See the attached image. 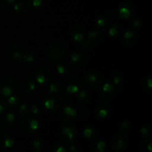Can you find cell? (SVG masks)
Returning <instances> with one entry per match:
<instances>
[{
    "label": "cell",
    "instance_id": "41",
    "mask_svg": "<svg viewBox=\"0 0 152 152\" xmlns=\"http://www.w3.org/2000/svg\"><path fill=\"white\" fill-rule=\"evenodd\" d=\"M33 146L37 149V152H43L41 150V148H40V146H41V141L39 140H36L34 141V142H33Z\"/></svg>",
    "mask_w": 152,
    "mask_h": 152
},
{
    "label": "cell",
    "instance_id": "10",
    "mask_svg": "<svg viewBox=\"0 0 152 152\" xmlns=\"http://www.w3.org/2000/svg\"><path fill=\"white\" fill-rule=\"evenodd\" d=\"M35 79L36 82L39 84H46L51 80V73L47 68H40L36 73Z\"/></svg>",
    "mask_w": 152,
    "mask_h": 152
},
{
    "label": "cell",
    "instance_id": "18",
    "mask_svg": "<svg viewBox=\"0 0 152 152\" xmlns=\"http://www.w3.org/2000/svg\"><path fill=\"white\" fill-rule=\"evenodd\" d=\"M14 145V140L10 134H4L0 136V146L4 149H9Z\"/></svg>",
    "mask_w": 152,
    "mask_h": 152
},
{
    "label": "cell",
    "instance_id": "33",
    "mask_svg": "<svg viewBox=\"0 0 152 152\" xmlns=\"http://www.w3.org/2000/svg\"><path fill=\"white\" fill-rule=\"evenodd\" d=\"M96 25L100 28H106L107 25H108V21H107L106 18L103 16H99L96 19Z\"/></svg>",
    "mask_w": 152,
    "mask_h": 152
},
{
    "label": "cell",
    "instance_id": "40",
    "mask_svg": "<svg viewBox=\"0 0 152 152\" xmlns=\"http://www.w3.org/2000/svg\"><path fill=\"white\" fill-rule=\"evenodd\" d=\"M34 59H35V57H34V55L33 53H29L23 55V59H25L28 62H32L34 60Z\"/></svg>",
    "mask_w": 152,
    "mask_h": 152
},
{
    "label": "cell",
    "instance_id": "35",
    "mask_svg": "<svg viewBox=\"0 0 152 152\" xmlns=\"http://www.w3.org/2000/svg\"><path fill=\"white\" fill-rule=\"evenodd\" d=\"M13 10L16 12V13H23L26 10V5L22 2H18L14 4L13 6Z\"/></svg>",
    "mask_w": 152,
    "mask_h": 152
},
{
    "label": "cell",
    "instance_id": "21",
    "mask_svg": "<svg viewBox=\"0 0 152 152\" xmlns=\"http://www.w3.org/2000/svg\"><path fill=\"white\" fill-rule=\"evenodd\" d=\"M106 144L102 140H95L91 143V148L94 152H105Z\"/></svg>",
    "mask_w": 152,
    "mask_h": 152
},
{
    "label": "cell",
    "instance_id": "23",
    "mask_svg": "<svg viewBox=\"0 0 152 152\" xmlns=\"http://www.w3.org/2000/svg\"><path fill=\"white\" fill-rule=\"evenodd\" d=\"M123 31V26L120 25H114L108 29V35H109V37H112V38H115V37L121 35Z\"/></svg>",
    "mask_w": 152,
    "mask_h": 152
},
{
    "label": "cell",
    "instance_id": "22",
    "mask_svg": "<svg viewBox=\"0 0 152 152\" xmlns=\"http://www.w3.org/2000/svg\"><path fill=\"white\" fill-rule=\"evenodd\" d=\"M16 120V116L13 113H7L2 118V125L7 129L11 127Z\"/></svg>",
    "mask_w": 152,
    "mask_h": 152
},
{
    "label": "cell",
    "instance_id": "20",
    "mask_svg": "<svg viewBox=\"0 0 152 152\" xmlns=\"http://www.w3.org/2000/svg\"><path fill=\"white\" fill-rule=\"evenodd\" d=\"M142 88L144 92L147 94H152V77L151 74H147L144 77V78L141 82Z\"/></svg>",
    "mask_w": 152,
    "mask_h": 152
},
{
    "label": "cell",
    "instance_id": "9",
    "mask_svg": "<svg viewBox=\"0 0 152 152\" xmlns=\"http://www.w3.org/2000/svg\"><path fill=\"white\" fill-rule=\"evenodd\" d=\"M139 36H138L137 33L134 31H128L124 33L123 35V40H122V43L125 47L131 48L132 46L134 45L137 42Z\"/></svg>",
    "mask_w": 152,
    "mask_h": 152
},
{
    "label": "cell",
    "instance_id": "13",
    "mask_svg": "<svg viewBox=\"0 0 152 152\" xmlns=\"http://www.w3.org/2000/svg\"><path fill=\"white\" fill-rule=\"evenodd\" d=\"M78 112L75 108L71 106L64 107L60 113V117L62 120L65 122H69L74 120L77 117Z\"/></svg>",
    "mask_w": 152,
    "mask_h": 152
},
{
    "label": "cell",
    "instance_id": "31",
    "mask_svg": "<svg viewBox=\"0 0 152 152\" xmlns=\"http://www.w3.org/2000/svg\"><path fill=\"white\" fill-rule=\"evenodd\" d=\"M23 89L26 93L31 94L36 89V84L33 80H28L23 85Z\"/></svg>",
    "mask_w": 152,
    "mask_h": 152
},
{
    "label": "cell",
    "instance_id": "36",
    "mask_svg": "<svg viewBox=\"0 0 152 152\" xmlns=\"http://www.w3.org/2000/svg\"><path fill=\"white\" fill-rule=\"evenodd\" d=\"M18 111L20 114L25 116L29 113V108L25 104H20L18 107Z\"/></svg>",
    "mask_w": 152,
    "mask_h": 152
},
{
    "label": "cell",
    "instance_id": "15",
    "mask_svg": "<svg viewBox=\"0 0 152 152\" xmlns=\"http://www.w3.org/2000/svg\"><path fill=\"white\" fill-rule=\"evenodd\" d=\"M44 106L48 111H56L58 108H59V102L54 96H51V95H48L44 98Z\"/></svg>",
    "mask_w": 152,
    "mask_h": 152
},
{
    "label": "cell",
    "instance_id": "24",
    "mask_svg": "<svg viewBox=\"0 0 152 152\" xmlns=\"http://www.w3.org/2000/svg\"><path fill=\"white\" fill-rule=\"evenodd\" d=\"M77 94H78L77 99L80 103L83 104V105L88 103L91 99V96L86 90H80Z\"/></svg>",
    "mask_w": 152,
    "mask_h": 152
},
{
    "label": "cell",
    "instance_id": "5",
    "mask_svg": "<svg viewBox=\"0 0 152 152\" xmlns=\"http://www.w3.org/2000/svg\"><path fill=\"white\" fill-rule=\"evenodd\" d=\"M129 143V139L127 136L123 133L114 135L110 141L111 148L115 151H123L127 147Z\"/></svg>",
    "mask_w": 152,
    "mask_h": 152
},
{
    "label": "cell",
    "instance_id": "16",
    "mask_svg": "<svg viewBox=\"0 0 152 152\" xmlns=\"http://www.w3.org/2000/svg\"><path fill=\"white\" fill-rule=\"evenodd\" d=\"M111 106L109 104L102 102L96 105L95 108V113L96 115L100 119H105L108 117L110 112H111Z\"/></svg>",
    "mask_w": 152,
    "mask_h": 152
},
{
    "label": "cell",
    "instance_id": "17",
    "mask_svg": "<svg viewBox=\"0 0 152 152\" xmlns=\"http://www.w3.org/2000/svg\"><path fill=\"white\" fill-rule=\"evenodd\" d=\"M8 55L13 60L20 61L23 59V50L18 45H11L8 48Z\"/></svg>",
    "mask_w": 152,
    "mask_h": 152
},
{
    "label": "cell",
    "instance_id": "26",
    "mask_svg": "<svg viewBox=\"0 0 152 152\" xmlns=\"http://www.w3.org/2000/svg\"><path fill=\"white\" fill-rule=\"evenodd\" d=\"M111 80L114 86H119L123 81V74L118 71H114L111 75Z\"/></svg>",
    "mask_w": 152,
    "mask_h": 152
},
{
    "label": "cell",
    "instance_id": "7",
    "mask_svg": "<svg viewBox=\"0 0 152 152\" xmlns=\"http://www.w3.org/2000/svg\"><path fill=\"white\" fill-rule=\"evenodd\" d=\"M117 94V88L114 84L110 83H103L100 91L99 97L104 100H110L115 96Z\"/></svg>",
    "mask_w": 152,
    "mask_h": 152
},
{
    "label": "cell",
    "instance_id": "3",
    "mask_svg": "<svg viewBox=\"0 0 152 152\" xmlns=\"http://www.w3.org/2000/svg\"><path fill=\"white\" fill-rule=\"evenodd\" d=\"M65 54V48L60 42L51 45L46 51V56L52 62H58L63 57Z\"/></svg>",
    "mask_w": 152,
    "mask_h": 152
},
{
    "label": "cell",
    "instance_id": "19",
    "mask_svg": "<svg viewBox=\"0 0 152 152\" xmlns=\"http://www.w3.org/2000/svg\"><path fill=\"white\" fill-rule=\"evenodd\" d=\"M72 36L74 41L80 43H81L86 37L85 31L83 28L80 26H76L73 28Z\"/></svg>",
    "mask_w": 152,
    "mask_h": 152
},
{
    "label": "cell",
    "instance_id": "30",
    "mask_svg": "<svg viewBox=\"0 0 152 152\" xmlns=\"http://www.w3.org/2000/svg\"><path fill=\"white\" fill-rule=\"evenodd\" d=\"M42 0H28L27 7L31 10H36L41 7Z\"/></svg>",
    "mask_w": 152,
    "mask_h": 152
},
{
    "label": "cell",
    "instance_id": "12",
    "mask_svg": "<svg viewBox=\"0 0 152 152\" xmlns=\"http://www.w3.org/2000/svg\"><path fill=\"white\" fill-rule=\"evenodd\" d=\"M87 61V56L83 53H72L70 58V63L73 67L75 68H80L83 66Z\"/></svg>",
    "mask_w": 152,
    "mask_h": 152
},
{
    "label": "cell",
    "instance_id": "42",
    "mask_svg": "<svg viewBox=\"0 0 152 152\" xmlns=\"http://www.w3.org/2000/svg\"><path fill=\"white\" fill-rule=\"evenodd\" d=\"M141 24H142V22H141L140 19H138V18H134L133 20H132V26H133L134 28H140V27L141 26Z\"/></svg>",
    "mask_w": 152,
    "mask_h": 152
},
{
    "label": "cell",
    "instance_id": "37",
    "mask_svg": "<svg viewBox=\"0 0 152 152\" xmlns=\"http://www.w3.org/2000/svg\"><path fill=\"white\" fill-rule=\"evenodd\" d=\"M83 134L86 138H91L95 134L94 129L92 128H86L83 131Z\"/></svg>",
    "mask_w": 152,
    "mask_h": 152
},
{
    "label": "cell",
    "instance_id": "6",
    "mask_svg": "<svg viewBox=\"0 0 152 152\" xmlns=\"http://www.w3.org/2000/svg\"><path fill=\"white\" fill-rule=\"evenodd\" d=\"M60 138L65 144H71L76 140L77 131L71 126H65L60 132Z\"/></svg>",
    "mask_w": 152,
    "mask_h": 152
},
{
    "label": "cell",
    "instance_id": "27",
    "mask_svg": "<svg viewBox=\"0 0 152 152\" xmlns=\"http://www.w3.org/2000/svg\"><path fill=\"white\" fill-rule=\"evenodd\" d=\"M7 105H10V107H17L20 105L21 99L18 95L16 94H12L9 97H7Z\"/></svg>",
    "mask_w": 152,
    "mask_h": 152
},
{
    "label": "cell",
    "instance_id": "47",
    "mask_svg": "<svg viewBox=\"0 0 152 152\" xmlns=\"http://www.w3.org/2000/svg\"><path fill=\"white\" fill-rule=\"evenodd\" d=\"M69 151L70 152H78V148H77V147L75 145L71 144L69 146Z\"/></svg>",
    "mask_w": 152,
    "mask_h": 152
},
{
    "label": "cell",
    "instance_id": "32",
    "mask_svg": "<svg viewBox=\"0 0 152 152\" xmlns=\"http://www.w3.org/2000/svg\"><path fill=\"white\" fill-rule=\"evenodd\" d=\"M140 132L142 134V136L143 137H148L149 135H151V126L149 124H145L141 127Z\"/></svg>",
    "mask_w": 152,
    "mask_h": 152
},
{
    "label": "cell",
    "instance_id": "25",
    "mask_svg": "<svg viewBox=\"0 0 152 152\" xmlns=\"http://www.w3.org/2000/svg\"><path fill=\"white\" fill-rule=\"evenodd\" d=\"M140 151L142 152H152V141L150 138L143 140L140 143Z\"/></svg>",
    "mask_w": 152,
    "mask_h": 152
},
{
    "label": "cell",
    "instance_id": "45",
    "mask_svg": "<svg viewBox=\"0 0 152 152\" xmlns=\"http://www.w3.org/2000/svg\"><path fill=\"white\" fill-rule=\"evenodd\" d=\"M61 101L64 103H67L70 101V96L68 94H63L61 96Z\"/></svg>",
    "mask_w": 152,
    "mask_h": 152
},
{
    "label": "cell",
    "instance_id": "38",
    "mask_svg": "<svg viewBox=\"0 0 152 152\" xmlns=\"http://www.w3.org/2000/svg\"><path fill=\"white\" fill-rule=\"evenodd\" d=\"M7 102L3 99H0V114H3L7 111Z\"/></svg>",
    "mask_w": 152,
    "mask_h": 152
},
{
    "label": "cell",
    "instance_id": "1",
    "mask_svg": "<svg viewBox=\"0 0 152 152\" xmlns=\"http://www.w3.org/2000/svg\"><path fill=\"white\" fill-rule=\"evenodd\" d=\"M105 78L101 73L97 71H91L84 77L83 83L85 87L88 90H96L103 85Z\"/></svg>",
    "mask_w": 152,
    "mask_h": 152
},
{
    "label": "cell",
    "instance_id": "46",
    "mask_svg": "<svg viewBox=\"0 0 152 152\" xmlns=\"http://www.w3.org/2000/svg\"><path fill=\"white\" fill-rule=\"evenodd\" d=\"M117 15V13H116L115 10H109V11L107 13V16H108V18H111V19H114V18H116Z\"/></svg>",
    "mask_w": 152,
    "mask_h": 152
},
{
    "label": "cell",
    "instance_id": "34",
    "mask_svg": "<svg viewBox=\"0 0 152 152\" xmlns=\"http://www.w3.org/2000/svg\"><path fill=\"white\" fill-rule=\"evenodd\" d=\"M56 72L59 74H64L66 73L67 68L65 64L62 63V62H59L58 61L57 63L56 64Z\"/></svg>",
    "mask_w": 152,
    "mask_h": 152
},
{
    "label": "cell",
    "instance_id": "43",
    "mask_svg": "<svg viewBox=\"0 0 152 152\" xmlns=\"http://www.w3.org/2000/svg\"><path fill=\"white\" fill-rule=\"evenodd\" d=\"M39 111L40 108L39 107L38 105H37V104H34V105H33L32 106H31V112L34 114H39Z\"/></svg>",
    "mask_w": 152,
    "mask_h": 152
},
{
    "label": "cell",
    "instance_id": "39",
    "mask_svg": "<svg viewBox=\"0 0 152 152\" xmlns=\"http://www.w3.org/2000/svg\"><path fill=\"white\" fill-rule=\"evenodd\" d=\"M52 151H53V152H66V148H65L63 145L56 144V145H55L53 147Z\"/></svg>",
    "mask_w": 152,
    "mask_h": 152
},
{
    "label": "cell",
    "instance_id": "4",
    "mask_svg": "<svg viewBox=\"0 0 152 152\" xmlns=\"http://www.w3.org/2000/svg\"><path fill=\"white\" fill-rule=\"evenodd\" d=\"M16 84L14 80L9 78L0 80V97L7 98L13 94L16 91Z\"/></svg>",
    "mask_w": 152,
    "mask_h": 152
},
{
    "label": "cell",
    "instance_id": "8",
    "mask_svg": "<svg viewBox=\"0 0 152 152\" xmlns=\"http://www.w3.org/2000/svg\"><path fill=\"white\" fill-rule=\"evenodd\" d=\"M39 126L38 120L32 117H25L21 121L20 127L22 130L25 133H32L37 131Z\"/></svg>",
    "mask_w": 152,
    "mask_h": 152
},
{
    "label": "cell",
    "instance_id": "14",
    "mask_svg": "<svg viewBox=\"0 0 152 152\" xmlns=\"http://www.w3.org/2000/svg\"><path fill=\"white\" fill-rule=\"evenodd\" d=\"M65 90L68 94H75L81 90V83L78 80H68L65 85Z\"/></svg>",
    "mask_w": 152,
    "mask_h": 152
},
{
    "label": "cell",
    "instance_id": "44",
    "mask_svg": "<svg viewBox=\"0 0 152 152\" xmlns=\"http://www.w3.org/2000/svg\"><path fill=\"white\" fill-rule=\"evenodd\" d=\"M15 0H0V4L3 6H9L13 4Z\"/></svg>",
    "mask_w": 152,
    "mask_h": 152
},
{
    "label": "cell",
    "instance_id": "48",
    "mask_svg": "<svg viewBox=\"0 0 152 152\" xmlns=\"http://www.w3.org/2000/svg\"><path fill=\"white\" fill-rule=\"evenodd\" d=\"M1 132H2V125L0 123V134H1Z\"/></svg>",
    "mask_w": 152,
    "mask_h": 152
},
{
    "label": "cell",
    "instance_id": "2",
    "mask_svg": "<svg viewBox=\"0 0 152 152\" xmlns=\"http://www.w3.org/2000/svg\"><path fill=\"white\" fill-rule=\"evenodd\" d=\"M103 39V34L100 31H91L84 40L81 42L83 48H91L100 44Z\"/></svg>",
    "mask_w": 152,
    "mask_h": 152
},
{
    "label": "cell",
    "instance_id": "28",
    "mask_svg": "<svg viewBox=\"0 0 152 152\" xmlns=\"http://www.w3.org/2000/svg\"><path fill=\"white\" fill-rule=\"evenodd\" d=\"M119 128H120V133H123L124 134L129 133L132 129V124L131 122L129 120H123L119 125Z\"/></svg>",
    "mask_w": 152,
    "mask_h": 152
},
{
    "label": "cell",
    "instance_id": "11",
    "mask_svg": "<svg viewBox=\"0 0 152 152\" xmlns=\"http://www.w3.org/2000/svg\"><path fill=\"white\" fill-rule=\"evenodd\" d=\"M134 12V6L131 2L126 1L120 5V8L118 10V15L121 19H129Z\"/></svg>",
    "mask_w": 152,
    "mask_h": 152
},
{
    "label": "cell",
    "instance_id": "29",
    "mask_svg": "<svg viewBox=\"0 0 152 152\" xmlns=\"http://www.w3.org/2000/svg\"><path fill=\"white\" fill-rule=\"evenodd\" d=\"M49 91L53 94H61L62 92V88L59 83H52L49 85Z\"/></svg>",
    "mask_w": 152,
    "mask_h": 152
}]
</instances>
